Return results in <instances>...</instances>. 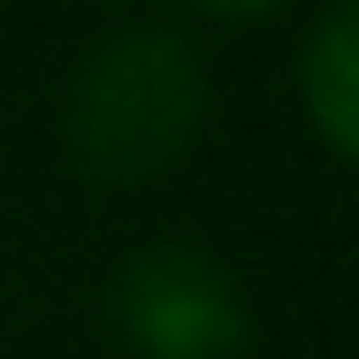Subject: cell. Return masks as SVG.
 I'll return each mask as SVG.
<instances>
[{
  "instance_id": "1",
  "label": "cell",
  "mask_w": 359,
  "mask_h": 359,
  "mask_svg": "<svg viewBox=\"0 0 359 359\" xmlns=\"http://www.w3.org/2000/svg\"><path fill=\"white\" fill-rule=\"evenodd\" d=\"M199 107H207V84L184 39L130 31L84 62L69 92V145L100 184H145L191 145Z\"/></svg>"
},
{
  "instance_id": "2",
  "label": "cell",
  "mask_w": 359,
  "mask_h": 359,
  "mask_svg": "<svg viewBox=\"0 0 359 359\" xmlns=\"http://www.w3.org/2000/svg\"><path fill=\"white\" fill-rule=\"evenodd\" d=\"M107 306H115V329L145 359H229L245 344L237 283L191 245H153L138 260H123Z\"/></svg>"
},
{
  "instance_id": "4",
  "label": "cell",
  "mask_w": 359,
  "mask_h": 359,
  "mask_svg": "<svg viewBox=\"0 0 359 359\" xmlns=\"http://www.w3.org/2000/svg\"><path fill=\"white\" fill-rule=\"evenodd\" d=\"M199 8H215V15H260V8H276V0H199Z\"/></svg>"
},
{
  "instance_id": "3",
  "label": "cell",
  "mask_w": 359,
  "mask_h": 359,
  "mask_svg": "<svg viewBox=\"0 0 359 359\" xmlns=\"http://www.w3.org/2000/svg\"><path fill=\"white\" fill-rule=\"evenodd\" d=\"M298 100H306L321 145L337 161H352L359 153V8L352 0H337L321 15V31L306 39V54H298Z\"/></svg>"
}]
</instances>
